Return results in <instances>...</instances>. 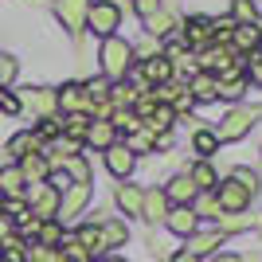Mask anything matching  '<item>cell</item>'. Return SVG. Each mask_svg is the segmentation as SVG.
<instances>
[{
    "label": "cell",
    "mask_w": 262,
    "mask_h": 262,
    "mask_svg": "<svg viewBox=\"0 0 262 262\" xmlns=\"http://www.w3.org/2000/svg\"><path fill=\"white\" fill-rule=\"evenodd\" d=\"M129 67H133V43H125L118 35L102 39V75L106 78H125Z\"/></svg>",
    "instance_id": "1"
},
{
    "label": "cell",
    "mask_w": 262,
    "mask_h": 262,
    "mask_svg": "<svg viewBox=\"0 0 262 262\" xmlns=\"http://www.w3.org/2000/svg\"><path fill=\"white\" fill-rule=\"evenodd\" d=\"M258 118H262L258 106H235L227 118L219 121V129H211V133H215V141H239V137H247V133L254 129Z\"/></svg>",
    "instance_id": "2"
},
{
    "label": "cell",
    "mask_w": 262,
    "mask_h": 262,
    "mask_svg": "<svg viewBox=\"0 0 262 262\" xmlns=\"http://www.w3.org/2000/svg\"><path fill=\"white\" fill-rule=\"evenodd\" d=\"M86 28L94 35H102V39H110V35L121 28V8L114 4V0H90L86 8Z\"/></svg>",
    "instance_id": "3"
},
{
    "label": "cell",
    "mask_w": 262,
    "mask_h": 262,
    "mask_svg": "<svg viewBox=\"0 0 262 262\" xmlns=\"http://www.w3.org/2000/svg\"><path fill=\"white\" fill-rule=\"evenodd\" d=\"M16 102H20V110H32L39 121L55 118V110H59L55 90H47V86H28V90H20V94H16Z\"/></svg>",
    "instance_id": "4"
},
{
    "label": "cell",
    "mask_w": 262,
    "mask_h": 262,
    "mask_svg": "<svg viewBox=\"0 0 262 262\" xmlns=\"http://www.w3.org/2000/svg\"><path fill=\"white\" fill-rule=\"evenodd\" d=\"M90 204V184H71L59 196V211H55V219L59 223H71L75 215H82V208Z\"/></svg>",
    "instance_id": "5"
},
{
    "label": "cell",
    "mask_w": 262,
    "mask_h": 262,
    "mask_svg": "<svg viewBox=\"0 0 262 262\" xmlns=\"http://www.w3.org/2000/svg\"><path fill=\"white\" fill-rule=\"evenodd\" d=\"M215 200L223 211H247L251 208V192L243 184H235V180H219L215 184Z\"/></svg>",
    "instance_id": "6"
},
{
    "label": "cell",
    "mask_w": 262,
    "mask_h": 262,
    "mask_svg": "<svg viewBox=\"0 0 262 262\" xmlns=\"http://www.w3.org/2000/svg\"><path fill=\"white\" fill-rule=\"evenodd\" d=\"M86 8H90V0H55V16L63 20L67 32H82L86 28Z\"/></svg>",
    "instance_id": "7"
},
{
    "label": "cell",
    "mask_w": 262,
    "mask_h": 262,
    "mask_svg": "<svg viewBox=\"0 0 262 262\" xmlns=\"http://www.w3.org/2000/svg\"><path fill=\"white\" fill-rule=\"evenodd\" d=\"M55 98H59L63 114H86L90 118V98H86V90H82V82H67L63 90H55Z\"/></svg>",
    "instance_id": "8"
},
{
    "label": "cell",
    "mask_w": 262,
    "mask_h": 262,
    "mask_svg": "<svg viewBox=\"0 0 262 262\" xmlns=\"http://www.w3.org/2000/svg\"><path fill=\"white\" fill-rule=\"evenodd\" d=\"M215 35H211V16H192V20L184 24V51H192V47H208Z\"/></svg>",
    "instance_id": "9"
},
{
    "label": "cell",
    "mask_w": 262,
    "mask_h": 262,
    "mask_svg": "<svg viewBox=\"0 0 262 262\" xmlns=\"http://www.w3.org/2000/svg\"><path fill=\"white\" fill-rule=\"evenodd\" d=\"M164 196H168V204H176V208H192L200 192H196V184L188 180V172H180V176H172V180H168Z\"/></svg>",
    "instance_id": "10"
},
{
    "label": "cell",
    "mask_w": 262,
    "mask_h": 262,
    "mask_svg": "<svg viewBox=\"0 0 262 262\" xmlns=\"http://www.w3.org/2000/svg\"><path fill=\"white\" fill-rule=\"evenodd\" d=\"M215 247H223V231H192L184 239V251L204 258V254H215Z\"/></svg>",
    "instance_id": "11"
},
{
    "label": "cell",
    "mask_w": 262,
    "mask_h": 262,
    "mask_svg": "<svg viewBox=\"0 0 262 262\" xmlns=\"http://www.w3.org/2000/svg\"><path fill=\"white\" fill-rule=\"evenodd\" d=\"M231 47L243 51V55L258 51V47H262V24L258 20H254V24H239V28L231 32Z\"/></svg>",
    "instance_id": "12"
},
{
    "label": "cell",
    "mask_w": 262,
    "mask_h": 262,
    "mask_svg": "<svg viewBox=\"0 0 262 262\" xmlns=\"http://www.w3.org/2000/svg\"><path fill=\"white\" fill-rule=\"evenodd\" d=\"M4 153H8V161L16 164V161H24V157H32V153H43V141H39L32 129H24V133H16V137L8 141Z\"/></svg>",
    "instance_id": "13"
},
{
    "label": "cell",
    "mask_w": 262,
    "mask_h": 262,
    "mask_svg": "<svg viewBox=\"0 0 262 262\" xmlns=\"http://www.w3.org/2000/svg\"><path fill=\"white\" fill-rule=\"evenodd\" d=\"M98 235H102V251H114V247H125V243H129V227H125V219H102Z\"/></svg>",
    "instance_id": "14"
},
{
    "label": "cell",
    "mask_w": 262,
    "mask_h": 262,
    "mask_svg": "<svg viewBox=\"0 0 262 262\" xmlns=\"http://www.w3.org/2000/svg\"><path fill=\"white\" fill-rule=\"evenodd\" d=\"M168 196H164V188H153V192H145L141 200V219H149V223H164V215H168Z\"/></svg>",
    "instance_id": "15"
},
{
    "label": "cell",
    "mask_w": 262,
    "mask_h": 262,
    "mask_svg": "<svg viewBox=\"0 0 262 262\" xmlns=\"http://www.w3.org/2000/svg\"><path fill=\"white\" fill-rule=\"evenodd\" d=\"M133 164H137V157H133L125 145H110L106 149V168L118 176V180H125V176L133 172Z\"/></svg>",
    "instance_id": "16"
},
{
    "label": "cell",
    "mask_w": 262,
    "mask_h": 262,
    "mask_svg": "<svg viewBox=\"0 0 262 262\" xmlns=\"http://www.w3.org/2000/svg\"><path fill=\"white\" fill-rule=\"evenodd\" d=\"M164 227L172 231V235H180V239H188L196 227V211L192 208H168V215H164Z\"/></svg>",
    "instance_id": "17"
},
{
    "label": "cell",
    "mask_w": 262,
    "mask_h": 262,
    "mask_svg": "<svg viewBox=\"0 0 262 262\" xmlns=\"http://www.w3.org/2000/svg\"><path fill=\"white\" fill-rule=\"evenodd\" d=\"M24 188H28V180H24L20 164H4V168H0V196L4 200H20Z\"/></svg>",
    "instance_id": "18"
},
{
    "label": "cell",
    "mask_w": 262,
    "mask_h": 262,
    "mask_svg": "<svg viewBox=\"0 0 262 262\" xmlns=\"http://www.w3.org/2000/svg\"><path fill=\"white\" fill-rule=\"evenodd\" d=\"M188 94H192L196 102L219 98V78L211 75V71H200V75H192V86H188Z\"/></svg>",
    "instance_id": "19"
},
{
    "label": "cell",
    "mask_w": 262,
    "mask_h": 262,
    "mask_svg": "<svg viewBox=\"0 0 262 262\" xmlns=\"http://www.w3.org/2000/svg\"><path fill=\"white\" fill-rule=\"evenodd\" d=\"M86 145H94V149H102L106 153L110 145H118V129L110 125V121H90V129H86V137H82Z\"/></svg>",
    "instance_id": "20"
},
{
    "label": "cell",
    "mask_w": 262,
    "mask_h": 262,
    "mask_svg": "<svg viewBox=\"0 0 262 262\" xmlns=\"http://www.w3.org/2000/svg\"><path fill=\"white\" fill-rule=\"evenodd\" d=\"M254 219L247 215V211H219L215 215V231H223V235H239V231H247Z\"/></svg>",
    "instance_id": "21"
},
{
    "label": "cell",
    "mask_w": 262,
    "mask_h": 262,
    "mask_svg": "<svg viewBox=\"0 0 262 262\" xmlns=\"http://www.w3.org/2000/svg\"><path fill=\"white\" fill-rule=\"evenodd\" d=\"M20 164V172H24V180L28 184H35V180H47L51 176V164L43 161V153H32V157H24V161H16Z\"/></svg>",
    "instance_id": "22"
},
{
    "label": "cell",
    "mask_w": 262,
    "mask_h": 262,
    "mask_svg": "<svg viewBox=\"0 0 262 262\" xmlns=\"http://www.w3.org/2000/svg\"><path fill=\"white\" fill-rule=\"evenodd\" d=\"M188 180L196 184V192H215V184H219V176H215V168H211L208 161H200V164H192L188 168Z\"/></svg>",
    "instance_id": "23"
},
{
    "label": "cell",
    "mask_w": 262,
    "mask_h": 262,
    "mask_svg": "<svg viewBox=\"0 0 262 262\" xmlns=\"http://www.w3.org/2000/svg\"><path fill=\"white\" fill-rule=\"evenodd\" d=\"M71 239H75L78 247H82V251L90 254V258H94V254L102 251V235H98V223H82V227H75V235H71Z\"/></svg>",
    "instance_id": "24"
},
{
    "label": "cell",
    "mask_w": 262,
    "mask_h": 262,
    "mask_svg": "<svg viewBox=\"0 0 262 262\" xmlns=\"http://www.w3.org/2000/svg\"><path fill=\"white\" fill-rule=\"evenodd\" d=\"M86 129H90V118H86V114H67V118L59 121V133H63V137H71V141H78V145H82Z\"/></svg>",
    "instance_id": "25"
},
{
    "label": "cell",
    "mask_w": 262,
    "mask_h": 262,
    "mask_svg": "<svg viewBox=\"0 0 262 262\" xmlns=\"http://www.w3.org/2000/svg\"><path fill=\"white\" fill-rule=\"evenodd\" d=\"M141 200H145V192L137 184H121L118 188V208L125 211V215H141Z\"/></svg>",
    "instance_id": "26"
},
{
    "label": "cell",
    "mask_w": 262,
    "mask_h": 262,
    "mask_svg": "<svg viewBox=\"0 0 262 262\" xmlns=\"http://www.w3.org/2000/svg\"><path fill=\"white\" fill-rule=\"evenodd\" d=\"M145 78H149L153 86H164V82L172 78V63L164 59V51L157 55V59H149V63H145Z\"/></svg>",
    "instance_id": "27"
},
{
    "label": "cell",
    "mask_w": 262,
    "mask_h": 262,
    "mask_svg": "<svg viewBox=\"0 0 262 262\" xmlns=\"http://www.w3.org/2000/svg\"><path fill=\"white\" fill-rule=\"evenodd\" d=\"M145 125H149V133H168L176 125V114H172V106H157L153 114H149V118H145Z\"/></svg>",
    "instance_id": "28"
},
{
    "label": "cell",
    "mask_w": 262,
    "mask_h": 262,
    "mask_svg": "<svg viewBox=\"0 0 262 262\" xmlns=\"http://www.w3.org/2000/svg\"><path fill=\"white\" fill-rule=\"evenodd\" d=\"M172 28H176V20H172V12H157V16H149L145 20V32L153 35V39H164V35H172Z\"/></svg>",
    "instance_id": "29"
},
{
    "label": "cell",
    "mask_w": 262,
    "mask_h": 262,
    "mask_svg": "<svg viewBox=\"0 0 262 262\" xmlns=\"http://www.w3.org/2000/svg\"><path fill=\"white\" fill-rule=\"evenodd\" d=\"M63 172H67L71 184H90V164H86V157H82V153L71 157V161L63 164Z\"/></svg>",
    "instance_id": "30"
},
{
    "label": "cell",
    "mask_w": 262,
    "mask_h": 262,
    "mask_svg": "<svg viewBox=\"0 0 262 262\" xmlns=\"http://www.w3.org/2000/svg\"><path fill=\"white\" fill-rule=\"evenodd\" d=\"M227 16L235 24H254V20H258V4H254V0H231Z\"/></svg>",
    "instance_id": "31"
},
{
    "label": "cell",
    "mask_w": 262,
    "mask_h": 262,
    "mask_svg": "<svg viewBox=\"0 0 262 262\" xmlns=\"http://www.w3.org/2000/svg\"><path fill=\"white\" fill-rule=\"evenodd\" d=\"M35 243H43V247H59V243H63V223H59V219H43Z\"/></svg>",
    "instance_id": "32"
},
{
    "label": "cell",
    "mask_w": 262,
    "mask_h": 262,
    "mask_svg": "<svg viewBox=\"0 0 262 262\" xmlns=\"http://www.w3.org/2000/svg\"><path fill=\"white\" fill-rule=\"evenodd\" d=\"M24 262H63L59 247H43V243H28V258Z\"/></svg>",
    "instance_id": "33"
},
{
    "label": "cell",
    "mask_w": 262,
    "mask_h": 262,
    "mask_svg": "<svg viewBox=\"0 0 262 262\" xmlns=\"http://www.w3.org/2000/svg\"><path fill=\"white\" fill-rule=\"evenodd\" d=\"M192 211H196V215H208V219H215L223 208H219L215 192H200V196H196V204H192Z\"/></svg>",
    "instance_id": "34"
},
{
    "label": "cell",
    "mask_w": 262,
    "mask_h": 262,
    "mask_svg": "<svg viewBox=\"0 0 262 262\" xmlns=\"http://www.w3.org/2000/svg\"><path fill=\"white\" fill-rule=\"evenodd\" d=\"M192 149H196V153L204 157V161H208V157H211V153H215V149H219L215 133H211V129H200L196 137H192Z\"/></svg>",
    "instance_id": "35"
},
{
    "label": "cell",
    "mask_w": 262,
    "mask_h": 262,
    "mask_svg": "<svg viewBox=\"0 0 262 262\" xmlns=\"http://www.w3.org/2000/svg\"><path fill=\"white\" fill-rule=\"evenodd\" d=\"M110 118H114V121H110L114 129H129V133H137V129H141V118H137L133 110H114Z\"/></svg>",
    "instance_id": "36"
},
{
    "label": "cell",
    "mask_w": 262,
    "mask_h": 262,
    "mask_svg": "<svg viewBox=\"0 0 262 262\" xmlns=\"http://www.w3.org/2000/svg\"><path fill=\"white\" fill-rule=\"evenodd\" d=\"M125 149H129L133 157H137V153H145V149H157V145H153V133H149V129H137V133L129 137V141H125Z\"/></svg>",
    "instance_id": "37"
},
{
    "label": "cell",
    "mask_w": 262,
    "mask_h": 262,
    "mask_svg": "<svg viewBox=\"0 0 262 262\" xmlns=\"http://www.w3.org/2000/svg\"><path fill=\"white\" fill-rule=\"evenodd\" d=\"M231 180H235V184H243L247 192H251V196L258 192V172H254V168H243V164H239V168L231 172Z\"/></svg>",
    "instance_id": "38"
},
{
    "label": "cell",
    "mask_w": 262,
    "mask_h": 262,
    "mask_svg": "<svg viewBox=\"0 0 262 262\" xmlns=\"http://www.w3.org/2000/svg\"><path fill=\"white\" fill-rule=\"evenodd\" d=\"M243 90H247V78H243V75H239V78H219V94H223V98L235 102Z\"/></svg>",
    "instance_id": "39"
},
{
    "label": "cell",
    "mask_w": 262,
    "mask_h": 262,
    "mask_svg": "<svg viewBox=\"0 0 262 262\" xmlns=\"http://www.w3.org/2000/svg\"><path fill=\"white\" fill-rule=\"evenodd\" d=\"M16 71H20V67H16V59H12V55H0V86H4V90L16 82Z\"/></svg>",
    "instance_id": "40"
},
{
    "label": "cell",
    "mask_w": 262,
    "mask_h": 262,
    "mask_svg": "<svg viewBox=\"0 0 262 262\" xmlns=\"http://www.w3.org/2000/svg\"><path fill=\"white\" fill-rule=\"evenodd\" d=\"M137 55H141V63L157 59V55H161V39H153V35H149L145 43H137V47H133V59H137Z\"/></svg>",
    "instance_id": "41"
},
{
    "label": "cell",
    "mask_w": 262,
    "mask_h": 262,
    "mask_svg": "<svg viewBox=\"0 0 262 262\" xmlns=\"http://www.w3.org/2000/svg\"><path fill=\"white\" fill-rule=\"evenodd\" d=\"M247 67H251V82H254V86H262V47L247 55Z\"/></svg>",
    "instance_id": "42"
},
{
    "label": "cell",
    "mask_w": 262,
    "mask_h": 262,
    "mask_svg": "<svg viewBox=\"0 0 262 262\" xmlns=\"http://www.w3.org/2000/svg\"><path fill=\"white\" fill-rule=\"evenodd\" d=\"M196 106V98H192V94H188V90H180V94H176L172 98V114H188V110Z\"/></svg>",
    "instance_id": "43"
},
{
    "label": "cell",
    "mask_w": 262,
    "mask_h": 262,
    "mask_svg": "<svg viewBox=\"0 0 262 262\" xmlns=\"http://www.w3.org/2000/svg\"><path fill=\"white\" fill-rule=\"evenodd\" d=\"M133 4H137V12H141V20H149V16L161 12V0H133Z\"/></svg>",
    "instance_id": "44"
},
{
    "label": "cell",
    "mask_w": 262,
    "mask_h": 262,
    "mask_svg": "<svg viewBox=\"0 0 262 262\" xmlns=\"http://www.w3.org/2000/svg\"><path fill=\"white\" fill-rule=\"evenodd\" d=\"M0 110H4V114H20V102H16V94H8L4 86H0Z\"/></svg>",
    "instance_id": "45"
},
{
    "label": "cell",
    "mask_w": 262,
    "mask_h": 262,
    "mask_svg": "<svg viewBox=\"0 0 262 262\" xmlns=\"http://www.w3.org/2000/svg\"><path fill=\"white\" fill-rule=\"evenodd\" d=\"M168 262H200V258H196V254H188V251H176Z\"/></svg>",
    "instance_id": "46"
},
{
    "label": "cell",
    "mask_w": 262,
    "mask_h": 262,
    "mask_svg": "<svg viewBox=\"0 0 262 262\" xmlns=\"http://www.w3.org/2000/svg\"><path fill=\"white\" fill-rule=\"evenodd\" d=\"M8 235H12V223H8V219H4V215H0V243L8 239Z\"/></svg>",
    "instance_id": "47"
},
{
    "label": "cell",
    "mask_w": 262,
    "mask_h": 262,
    "mask_svg": "<svg viewBox=\"0 0 262 262\" xmlns=\"http://www.w3.org/2000/svg\"><path fill=\"white\" fill-rule=\"evenodd\" d=\"M211 262H243V258H239V254H215Z\"/></svg>",
    "instance_id": "48"
},
{
    "label": "cell",
    "mask_w": 262,
    "mask_h": 262,
    "mask_svg": "<svg viewBox=\"0 0 262 262\" xmlns=\"http://www.w3.org/2000/svg\"><path fill=\"white\" fill-rule=\"evenodd\" d=\"M102 262H125V258H118V254H106V258H102Z\"/></svg>",
    "instance_id": "49"
}]
</instances>
